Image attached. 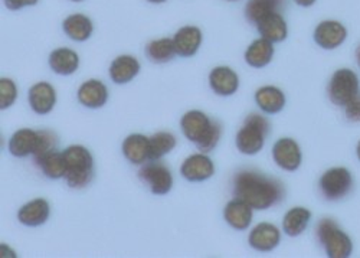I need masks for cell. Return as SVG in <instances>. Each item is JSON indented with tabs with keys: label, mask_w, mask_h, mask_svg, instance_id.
<instances>
[{
	"label": "cell",
	"mask_w": 360,
	"mask_h": 258,
	"mask_svg": "<svg viewBox=\"0 0 360 258\" xmlns=\"http://www.w3.org/2000/svg\"><path fill=\"white\" fill-rule=\"evenodd\" d=\"M176 53L189 58L193 56L202 45V31L196 26H184L173 37Z\"/></svg>",
	"instance_id": "ac0fdd59"
},
{
	"label": "cell",
	"mask_w": 360,
	"mask_h": 258,
	"mask_svg": "<svg viewBox=\"0 0 360 258\" xmlns=\"http://www.w3.org/2000/svg\"><path fill=\"white\" fill-rule=\"evenodd\" d=\"M252 208L241 199H232L224 209V218L229 226L238 231H245L252 222Z\"/></svg>",
	"instance_id": "d6986e66"
},
{
	"label": "cell",
	"mask_w": 360,
	"mask_h": 258,
	"mask_svg": "<svg viewBox=\"0 0 360 258\" xmlns=\"http://www.w3.org/2000/svg\"><path fill=\"white\" fill-rule=\"evenodd\" d=\"M356 60H357V64L360 67V45L357 46V51H356Z\"/></svg>",
	"instance_id": "8d00e7d4"
},
{
	"label": "cell",
	"mask_w": 360,
	"mask_h": 258,
	"mask_svg": "<svg viewBox=\"0 0 360 258\" xmlns=\"http://www.w3.org/2000/svg\"><path fill=\"white\" fill-rule=\"evenodd\" d=\"M353 186L352 174L346 167L328 169L320 178V191L327 200L343 199Z\"/></svg>",
	"instance_id": "ba28073f"
},
{
	"label": "cell",
	"mask_w": 360,
	"mask_h": 258,
	"mask_svg": "<svg viewBox=\"0 0 360 258\" xmlns=\"http://www.w3.org/2000/svg\"><path fill=\"white\" fill-rule=\"evenodd\" d=\"M228 2H236V0H228Z\"/></svg>",
	"instance_id": "60d3db41"
},
{
	"label": "cell",
	"mask_w": 360,
	"mask_h": 258,
	"mask_svg": "<svg viewBox=\"0 0 360 258\" xmlns=\"http://www.w3.org/2000/svg\"><path fill=\"white\" fill-rule=\"evenodd\" d=\"M311 219V212L307 208L295 207L290 209L283 219V229L288 237L302 236Z\"/></svg>",
	"instance_id": "4316f807"
},
{
	"label": "cell",
	"mask_w": 360,
	"mask_h": 258,
	"mask_svg": "<svg viewBox=\"0 0 360 258\" xmlns=\"http://www.w3.org/2000/svg\"><path fill=\"white\" fill-rule=\"evenodd\" d=\"M180 174L189 182H203L214 176L215 165L205 153H195L185 159L180 166Z\"/></svg>",
	"instance_id": "9c48e42d"
},
{
	"label": "cell",
	"mask_w": 360,
	"mask_h": 258,
	"mask_svg": "<svg viewBox=\"0 0 360 258\" xmlns=\"http://www.w3.org/2000/svg\"><path fill=\"white\" fill-rule=\"evenodd\" d=\"M77 97L86 108H101L108 101V89L100 79H88L79 87Z\"/></svg>",
	"instance_id": "5bb4252c"
},
{
	"label": "cell",
	"mask_w": 360,
	"mask_h": 258,
	"mask_svg": "<svg viewBox=\"0 0 360 258\" xmlns=\"http://www.w3.org/2000/svg\"><path fill=\"white\" fill-rule=\"evenodd\" d=\"M122 150L130 163L143 166L150 160V137L139 133L130 134L124 138Z\"/></svg>",
	"instance_id": "2e32d148"
},
{
	"label": "cell",
	"mask_w": 360,
	"mask_h": 258,
	"mask_svg": "<svg viewBox=\"0 0 360 258\" xmlns=\"http://www.w3.org/2000/svg\"><path fill=\"white\" fill-rule=\"evenodd\" d=\"M347 37V30L336 20H324L317 25L314 31V41L323 49H336Z\"/></svg>",
	"instance_id": "8fae6325"
},
{
	"label": "cell",
	"mask_w": 360,
	"mask_h": 258,
	"mask_svg": "<svg viewBox=\"0 0 360 258\" xmlns=\"http://www.w3.org/2000/svg\"><path fill=\"white\" fill-rule=\"evenodd\" d=\"M37 165L41 167L42 174L49 179H61L65 176V157L64 152L52 150L51 153L45 155L42 159L37 162Z\"/></svg>",
	"instance_id": "f546056e"
},
{
	"label": "cell",
	"mask_w": 360,
	"mask_h": 258,
	"mask_svg": "<svg viewBox=\"0 0 360 258\" xmlns=\"http://www.w3.org/2000/svg\"><path fill=\"white\" fill-rule=\"evenodd\" d=\"M49 67L58 75H71L79 67V56L71 48H56L49 53Z\"/></svg>",
	"instance_id": "44dd1931"
},
{
	"label": "cell",
	"mask_w": 360,
	"mask_h": 258,
	"mask_svg": "<svg viewBox=\"0 0 360 258\" xmlns=\"http://www.w3.org/2000/svg\"><path fill=\"white\" fill-rule=\"evenodd\" d=\"M56 143L58 137L52 130H38V145L32 155L35 163L45 155L51 153L52 150H56Z\"/></svg>",
	"instance_id": "1f68e13d"
},
{
	"label": "cell",
	"mask_w": 360,
	"mask_h": 258,
	"mask_svg": "<svg viewBox=\"0 0 360 258\" xmlns=\"http://www.w3.org/2000/svg\"><path fill=\"white\" fill-rule=\"evenodd\" d=\"M63 27H64L65 35L75 42H84L89 39V37L93 35V31H94V25L91 19L82 13L70 15L64 20Z\"/></svg>",
	"instance_id": "cb8c5ba5"
},
{
	"label": "cell",
	"mask_w": 360,
	"mask_h": 258,
	"mask_svg": "<svg viewBox=\"0 0 360 258\" xmlns=\"http://www.w3.org/2000/svg\"><path fill=\"white\" fill-rule=\"evenodd\" d=\"M180 127L188 140L202 153L212 152L221 140L222 126L219 122L211 119L203 111L191 110L180 119Z\"/></svg>",
	"instance_id": "7a4b0ae2"
},
{
	"label": "cell",
	"mask_w": 360,
	"mask_h": 258,
	"mask_svg": "<svg viewBox=\"0 0 360 258\" xmlns=\"http://www.w3.org/2000/svg\"><path fill=\"white\" fill-rule=\"evenodd\" d=\"M274 56V45L264 38L254 41L247 52H245V61L248 65L254 68H264L271 63Z\"/></svg>",
	"instance_id": "484cf974"
},
{
	"label": "cell",
	"mask_w": 360,
	"mask_h": 258,
	"mask_svg": "<svg viewBox=\"0 0 360 258\" xmlns=\"http://www.w3.org/2000/svg\"><path fill=\"white\" fill-rule=\"evenodd\" d=\"M294 2H295L298 6L309 8V6H311V5L316 4V0H294Z\"/></svg>",
	"instance_id": "d590c367"
},
{
	"label": "cell",
	"mask_w": 360,
	"mask_h": 258,
	"mask_svg": "<svg viewBox=\"0 0 360 258\" xmlns=\"http://www.w3.org/2000/svg\"><path fill=\"white\" fill-rule=\"evenodd\" d=\"M269 123L261 114H250L236 134V148L244 155H257L262 150Z\"/></svg>",
	"instance_id": "277c9868"
},
{
	"label": "cell",
	"mask_w": 360,
	"mask_h": 258,
	"mask_svg": "<svg viewBox=\"0 0 360 258\" xmlns=\"http://www.w3.org/2000/svg\"><path fill=\"white\" fill-rule=\"evenodd\" d=\"M316 233L327 257L347 258L352 255V251H353L352 240L346 233L342 231L333 219L330 218L321 219L317 225Z\"/></svg>",
	"instance_id": "5b68a950"
},
{
	"label": "cell",
	"mask_w": 360,
	"mask_h": 258,
	"mask_svg": "<svg viewBox=\"0 0 360 258\" xmlns=\"http://www.w3.org/2000/svg\"><path fill=\"white\" fill-rule=\"evenodd\" d=\"M71 2H82V0H71Z\"/></svg>",
	"instance_id": "ab89813d"
},
{
	"label": "cell",
	"mask_w": 360,
	"mask_h": 258,
	"mask_svg": "<svg viewBox=\"0 0 360 258\" xmlns=\"http://www.w3.org/2000/svg\"><path fill=\"white\" fill-rule=\"evenodd\" d=\"M255 101L264 112L277 114L285 105V96L280 89L266 85V87H261L255 93Z\"/></svg>",
	"instance_id": "d4e9b609"
},
{
	"label": "cell",
	"mask_w": 360,
	"mask_h": 258,
	"mask_svg": "<svg viewBox=\"0 0 360 258\" xmlns=\"http://www.w3.org/2000/svg\"><path fill=\"white\" fill-rule=\"evenodd\" d=\"M18 98V87L16 84L11 78H2L0 79V108L6 110Z\"/></svg>",
	"instance_id": "d6a6232c"
},
{
	"label": "cell",
	"mask_w": 360,
	"mask_h": 258,
	"mask_svg": "<svg viewBox=\"0 0 360 258\" xmlns=\"http://www.w3.org/2000/svg\"><path fill=\"white\" fill-rule=\"evenodd\" d=\"M38 145V131L32 129H19L9 140V152L15 157L34 155Z\"/></svg>",
	"instance_id": "603a6c76"
},
{
	"label": "cell",
	"mask_w": 360,
	"mask_h": 258,
	"mask_svg": "<svg viewBox=\"0 0 360 258\" xmlns=\"http://www.w3.org/2000/svg\"><path fill=\"white\" fill-rule=\"evenodd\" d=\"M141 70V65L139 60H136L131 55H122L117 56V58L110 65V78L115 84H127L133 81Z\"/></svg>",
	"instance_id": "ffe728a7"
},
{
	"label": "cell",
	"mask_w": 360,
	"mask_h": 258,
	"mask_svg": "<svg viewBox=\"0 0 360 258\" xmlns=\"http://www.w3.org/2000/svg\"><path fill=\"white\" fill-rule=\"evenodd\" d=\"M257 30L259 35L269 42H283L288 35L287 22L280 12L268 15L258 22Z\"/></svg>",
	"instance_id": "7402d4cb"
},
{
	"label": "cell",
	"mask_w": 360,
	"mask_h": 258,
	"mask_svg": "<svg viewBox=\"0 0 360 258\" xmlns=\"http://www.w3.org/2000/svg\"><path fill=\"white\" fill-rule=\"evenodd\" d=\"M27 100L34 112L39 114V116H46L56 104V91L49 82L41 81L32 85L29 90Z\"/></svg>",
	"instance_id": "4fadbf2b"
},
{
	"label": "cell",
	"mask_w": 360,
	"mask_h": 258,
	"mask_svg": "<svg viewBox=\"0 0 360 258\" xmlns=\"http://www.w3.org/2000/svg\"><path fill=\"white\" fill-rule=\"evenodd\" d=\"M356 153H357V157H359V160H360V141L357 143V149H356Z\"/></svg>",
	"instance_id": "f35d334b"
},
{
	"label": "cell",
	"mask_w": 360,
	"mask_h": 258,
	"mask_svg": "<svg viewBox=\"0 0 360 258\" xmlns=\"http://www.w3.org/2000/svg\"><path fill=\"white\" fill-rule=\"evenodd\" d=\"M139 178L153 195H166L173 186L170 169L160 160H148L139 170Z\"/></svg>",
	"instance_id": "52a82bcc"
},
{
	"label": "cell",
	"mask_w": 360,
	"mask_h": 258,
	"mask_svg": "<svg viewBox=\"0 0 360 258\" xmlns=\"http://www.w3.org/2000/svg\"><path fill=\"white\" fill-rule=\"evenodd\" d=\"M177 145V138L169 131H159L150 137V160H160Z\"/></svg>",
	"instance_id": "4dcf8cb0"
},
{
	"label": "cell",
	"mask_w": 360,
	"mask_h": 258,
	"mask_svg": "<svg viewBox=\"0 0 360 258\" xmlns=\"http://www.w3.org/2000/svg\"><path fill=\"white\" fill-rule=\"evenodd\" d=\"M273 157L281 169L288 172L297 170L303 160V155L302 150H300V146L297 145V141L288 137L276 141L273 148Z\"/></svg>",
	"instance_id": "30bf717a"
},
{
	"label": "cell",
	"mask_w": 360,
	"mask_h": 258,
	"mask_svg": "<svg viewBox=\"0 0 360 258\" xmlns=\"http://www.w3.org/2000/svg\"><path fill=\"white\" fill-rule=\"evenodd\" d=\"M284 0H248L245 6V18L250 23L258 25L259 20L283 9Z\"/></svg>",
	"instance_id": "83f0119b"
},
{
	"label": "cell",
	"mask_w": 360,
	"mask_h": 258,
	"mask_svg": "<svg viewBox=\"0 0 360 258\" xmlns=\"http://www.w3.org/2000/svg\"><path fill=\"white\" fill-rule=\"evenodd\" d=\"M65 157V176L68 186L72 189H82L94 179V157L86 148L72 145L64 150Z\"/></svg>",
	"instance_id": "3957f363"
},
{
	"label": "cell",
	"mask_w": 360,
	"mask_h": 258,
	"mask_svg": "<svg viewBox=\"0 0 360 258\" xmlns=\"http://www.w3.org/2000/svg\"><path fill=\"white\" fill-rule=\"evenodd\" d=\"M360 91L359 77L347 68L336 71L328 82V98L335 105L346 107Z\"/></svg>",
	"instance_id": "8992f818"
},
{
	"label": "cell",
	"mask_w": 360,
	"mask_h": 258,
	"mask_svg": "<svg viewBox=\"0 0 360 258\" xmlns=\"http://www.w3.org/2000/svg\"><path fill=\"white\" fill-rule=\"evenodd\" d=\"M233 196L252 209L265 211L278 205L285 196L284 185L257 170H241L233 178Z\"/></svg>",
	"instance_id": "6da1fadb"
},
{
	"label": "cell",
	"mask_w": 360,
	"mask_h": 258,
	"mask_svg": "<svg viewBox=\"0 0 360 258\" xmlns=\"http://www.w3.org/2000/svg\"><path fill=\"white\" fill-rule=\"evenodd\" d=\"M345 114L349 122L359 123L360 122V94H357L346 107Z\"/></svg>",
	"instance_id": "836d02e7"
},
{
	"label": "cell",
	"mask_w": 360,
	"mask_h": 258,
	"mask_svg": "<svg viewBox=\"0 0 360 258\" xmlns=\"http://www.w3.org/2000/svg\"><path fill=\"white\" fill-rule=\"evenodd\" d=\"M147 2H150V4H165L166 0H147Z\"/></svg>",
	"instance_id": "74e56055"
},
{
	"label": "cell",
	"mask_w": 360,
	"mask_h": 258,
	"mask_svg": "<svg viewBox=\"0 0 360 258\" xmlns=\"http://www.w3.org/2000/svg\"><path fill=\"white\" fill-rule=\"evenodd\" d=\"M8 9L11 11H19L25 6H35L39 0H4Z\"/></svg>",
	"instance_id": "e575fe53"
},
{
	"label": "cell",
	"mask_w": 360,
	"mask_h": 258,
	"mask_svg": "<svg viewBox=\"0 0 360 258\" xmlns=\"http://www.w3.org/2000/svg\"><path fill=\"white\" fill-rule=\"evenodd\" d=\"M49 215L51 207L48 200L37 198L18 211V221L26 226H41L49 219Z\"/></svg>",
	"instance_id": "9a60e30c"
},
{
	"label": "cell",
	"mask_w": 360,
	"mask_h": 258,
	"mask_svg": "<svg viewBox=\"0 0 360 258\" xmlns=\"http://www.w3.org/2000/svg\"><path fill=\"white\" fill-rule=\"evenodd\" d=\"M209 85L215 94L229 97L236 93L239 87L238 74L229 67H217L209 74Z\"/></svg>",
	"instance_id": "e0dca14e"
},
{
	"label": "cell",
	"mask_w": 360,
	"mask_h": 258,
	"mask_svg": "<svg viewBox=\"0 0 360 258\" xmlns=\"http://www.w3.org/2000/svg\"><path fill=\"white\" fill-rule=\"evenodd\" d=\"M146 55L147 58L155 63V64H166L174 58L176 48L174 42L170 38H162V39H155L152 42H148L146 46Z\"/></svg>",
	"instance_id": "f1b7e54d"
},
{
	"label": "cell",
	"mask_w": 360,
	"mask_h": 258,
	"mask_svg": "<svg viewBox=\"0 0 360 258\" xmlns=\"http://www.w3.org/2000/svg\"><path fill=\"white\" fill-rule=\"evenodd\" d=\"M280 241H281L280 229L274 224H269V222H261L257 226H254L248 237L250 245L254 250L261 252L273 251L274 248L278 247Z\"/></svg>",
	"instance_id": "7c38bea8"
}]
</instances>
